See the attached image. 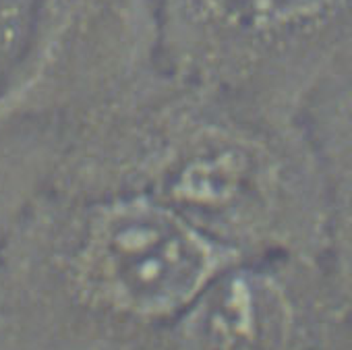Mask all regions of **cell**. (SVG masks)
<instances>
[{
  "instance_id": "obj_1",
  "label": "cell",
  "mask_w": 352,
  "mask_h": 350,
  "mask_svg": "<svg viewBox=\"0 0 352 350\" xmlns=\"http://www.w3.org/2000/svg\"><path fill=\"white\" fill-rule=\"evenodd\" d=\"M46 187L141 197L236 259L327 253L325 174L305 116L174 71L56 120Z\"/></svg>"
},
{
  "instance_id": "obj_5",
  "label": "cell",
  "mask_w": 352,
  "mask_h": 350,
  "mask_svg": "<svg viewBox=\"0 0 352 350\" xmlns=\"http://www.w3.org/2000/svg\"><path fill=\"white\" fill-rule=\"evenodd\" d=\"M305 120L317 145L327 187L325 259L352 307V89L313 106Z\"/></svg>"
},
{
  "instance_id": "obj_2",
  "label": "cell",
  "mask_w": 352,
  "mask_h": 350,
  "mask_svg": "<svg viewBox=\"0 0 352 350\" xmlns=\"http://www.w3.org/2000/svg\"><path fill=\"white\" fill-rule=\"evenodd\" d=\"M11 234L50 350H137L241 261L141 197L46 185Z\"/></svg>"
},
{
  "instance_id": "obj_6",
  "label": "cell",
  "mask_w": 352,
  "mask_h": 350,
  "mask_svg": "<svg viewBox=\"0 0 352 350\" xmlns=\"http://www.w3.org/2000/svg\"><path fill=\"white\" fill-rule=\"evenodd\" d=\"M9 122H11V118H0V137H3V133L7 131Z\"/></svg>"
},
{
  "instance_id": "obj_7",
  "label": "cell",
  "mask_w": 352,
  "mask_h": 350,
  "mask_svg": "<svg viewBox=\"0 0 352 350\" xmlns=\"http://www.w3.org/2000/svg\"><path fill=\"white\" fill-rule=\"evenodd\" d=\"M9 3H13V0H0V13H3L5 9H7V5Z\"/></svg>"
},
{
  "instance_id": "obj_3",
  "label": "cell",
  "mask_w": 352,
  "mask_h": 350,
  "mask_svg": "<svg viewBox=\"0 0 352 350\" xmlns=\"http://www.w3.org/2000/svg\"><path fill=\"white\" fill-rule=\"evenodd\" d=\"M174 73L305 116L352 89V0H166Z\"/></svg>"
},
{
  "instance_id": "obj_4",
  "label": "cell",
  "mask_w": 352,
  "mask_h": 350,
  "mask_svg": "<svg viewBox=\"0 0 352 350\" xmlns=\"http://www.w3.org/2000/svg\"><path fill=\"white\" fill-rule=\"evenodd\" d=\"M137 350H352V309L325 257L241 259Z\"/></svg>"
}]
</instances>
